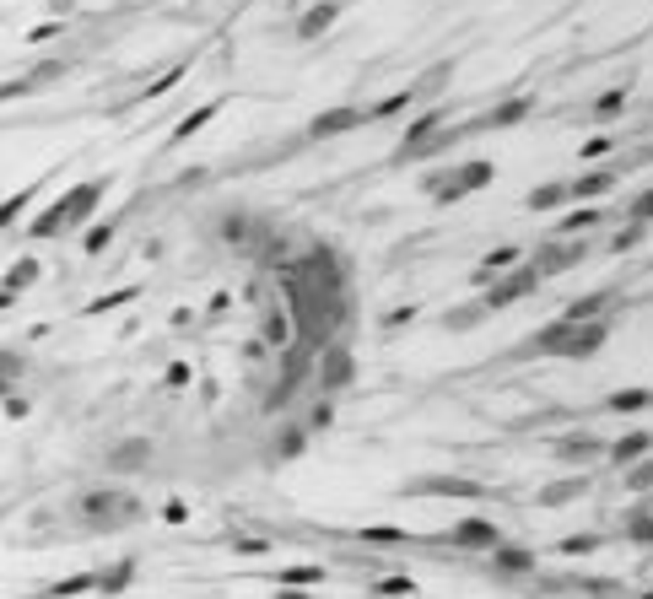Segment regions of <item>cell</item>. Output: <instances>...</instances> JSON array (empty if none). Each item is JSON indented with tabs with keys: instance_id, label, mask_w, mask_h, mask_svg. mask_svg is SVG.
<instances>
[{
	"instance_id": "6da1fadb",
	"label": "cell",
	"mask_w": 653,
	"mask_h": 599,
	"mask_svg": "<svg viewBox=\"0 0 653 599\" xmlns=\"http://www.w3.org/2000/svg\"><path fill=\"white\" fill-rule=\"evenodd\" d=\"M113 189V173H97V178H81L70 184L54 205H43L32 222H27V238H59V232H76V227H92L103 195Z\"/></svg>"
},
{
	"instance_id": "7a4b0ae2",
	"label": "cell",
	"mask_w": 653,
	"mask_h": 599,
	"mask_svg": "<svg viewBox=\"0 0 653 599\" xmlns=\"http://www.w3.org/2000/svg\"><path fill=\"white\" fill-rule=\"evenodd\" d=\"M76 513H81V524H86L92 535H119V530L141 524L151 508H146L135 492H124V486H92V492L76 497Z\"/></svg>"
},
{
	"instance_id": "3957f363",
	"label": "cell",
	"mask_w": 653,
	"mask_h": 599,
	"mask_svg": "<svg viewBox=\"0 0 653 599\" xmlns=\"http://www.w3.org/2000/svg\"><path fill=\"white\" fill-rule=\"evenodd\" d=\"M492 178H497V162L476 157V162H459V168H438V173H427V178H422V195H432L438 205H459L465 195H481Z\"/></svg>"
},
{
	"instance_id": "277c9868",
	"label": "cell",
	"mask_w": 653,
	"mask_h": 599,
	"mask_svg": "<svg viewBox=\"0 0 653 599\" xmlns=\"http://www.w3.org/2000/svg\"><path fill=\"white\" fill-rule=\"evenodd\" d=\"M357 378H362V368H357V351L346 346V340H330L319 357H313V395H346V389H357Z\"/></svg>"
},
{
	"instance_id": "5b68a950",
	"label": "cell",
	"mask_w": 653,
	"mask_h": 599,
	"mask_svg": "<svg viewBox=\"0 0 653 599\" xmlns=\"http://www.w3.org/2000/svg\"><path fill=\"white\" fill-rule=\"evenodd\" d=\"M540 270L524 259V265H513V270H503L492 286H481V303H486V313H503V308H513V303H524V297H535L540 292Z\"/></svg>"
},
{
	"instance_id": "8992f818",
	"label": "cell",
	"mask_w": 653,
	"mask_h": 599,
	"mask_svg": "<svg viewBox=\"0 0 653 599\" xmlns=\"http://www.w3.org/2000/svg\"><path fill=\"white\" fill-rule=\"evenodd\" d=\"M367 124V108H351V103H335V108H319L313 119H308V141L313 146H324V141H340L346 130H362Z\"/></svg>"
},
{
	"instance_id": "52a82bcc",
	"label": "cell",
	"mask_w": 653,
	"mask_h": 599,
	"mask_svg": "<svg viewBox=\"0 0 653 599\" xmlns=\"http://www.w3.org/2000/svg\"><path fill=\"white\" fill-rule=\"evenodd\" d=\"M584 254H589V243H584V238H546V243L530 254V265L551 281V276H562V270L584 265Z\"/></svg>"
},
{
	"instance_id": "ba28073f",
	"label": "cell",
	"mask_w": 653,
	"mask_h": 599,
	"mask_svg": "<svg viewBox=\"0 0 653 599\" xmlns=\"http://www.w3.org/2000/svg\"><path fill=\"white\" fill-rule=\"evenodd\" d=\"M405 497H454V503H481L486 486L470 481V476H422L405 486Z\"/></svg>"
},
{
	"instance_id": "9c48e42d",
	"label": "cell",
	"mask_w": 653,
	"mask_h": 599,
	"mask_svg": "<svg viewBox=\"0 0 653 599\" xmlns=\"http://www.w3.org/2000/svg\"><path fill=\"white\" fill-rule=\"evenodd\" d=\"M454 551H476V557H492L497 546H503V530L492 524V519H459L449 535H443Z\"/></svg>"
},
{
	"instance_id": "30bf717a",
	"label": "cell",
	"mask_w": 653,
	"mask_h": 599,
	"mask_svg": "<svg viewBox=\"0 0 653 599\" xmlns=\"http://www.w3.org/2000/svg\"><path fill=\"white\" fill-rule=\"evenodd\" d=\"M340 16H346V0H308L303 16H297V38H303V43H319Z\"/></svg>"
},
{
	"instance_id": "8fae6325",
	"label": "cell",
	"mask_w": 653,
	"mask_h": 599,
	"mask_svg": "<svg viewBox=\"0 0 653 599\" xmlns=\"http://www.w3.org/2000/svg\"><path fill=\"white\" fill-rule=\"evenodd\" d=\"M151 454H157L151 438H119V443L108 449V470H113V476H141V470L151 465Z\"/></svg>"
},
{
	"instance_id": "7c38bea8",
	"label": "cell",
	"mask_w": 653,
	"mask_h": 599,
	"mask_svg": "<svg viewBox=\"0 0 653 599\" xmlns=\"http://www.w3.org/2000/svg\"><path fill=\"white\" fill-rule=\"evenodd\" d=\"M616 168H594V173H578V178H567V205H594L600 195H611L616 189Z\"/></svg>"
},
{
	"instance_id": "4fadbf2b",
	"label": "cell",
	"mask_w": 653,
	"mask_h": 599,
	"mask_svg": "<svg viewBox=\"0 0 653 599\" xmlns=\"http://www.w3.org/2000/svg\"><path fill=\"white\" fill-rule=\"evenodd\" d=\"M524 259H530V254H524L519 243H503V249H492V254H481V265L470 270V281H476V286H492V281H497L503 270H513V265H524Z\"/></svg>"
},
{
	"instance_id": "5bb4252c",
	"label": "cell",
	"mask_w": 653,
	"mask_h": 599,
	"mask_svg": "<svg viewBox=\"0 0 653 599\" xmlns=\"http://www.w3.org/2000/svg\"><path fill=\"white\" fill-rule=\"evenodd\" d=\"M308 438H313V432H308L303 422H281L276 438H270V459H276V465H292L297 454H308Z\"/></svg>"
},
{
	"instance_id": "9a60e30c",
	"label": "cell",
	"mask_w": 653,
	"mask_h": 599,
	"mask_svg": "<svg viewBox=\"0 0 653 599\" xmlns=\"http://www.w3.org/2000/svg\"><path fill=\"white\" fill-rule=\"evenodd\" d=\"M653 454V432H621L611 449H605V459L616 465V470H632L638 459H648Z\"/></svg>"
},
{
	"instance_id": "2e32d148",
	"label": "cell",
	"mask_w": 653,
	"mask_h": 599,
	"mask_svg": "<svg viewBox=\"0 0 653 599\" xmlns=\"http://www.w3.org/2000/svg\"><path fill=\"white\" fill-rule=\"evenodd\" d=\"M265 346H270V351H292V346H297V324H292L286 303H270V308H265Z\"/></svg>"
},
{
	"instance_id": "e0dca14e",
	"label": "cell",
	"mask_w": 653,
	"mask_h": 599,
	"mask_svg": "<svg viewBox=\"0 0 653 599\" xmlns=\"http://www.w3.org/2000/svg\"><path fill=\"white\" fill-rule=\"evenodd\" d=\"M535 113V97L530 92H519V97H508V103H497L486 119H481V130H513V124H524Z\"/></svg>"
},
{
	"instance_id": "ac0fdd59",
	"label": "cell",
	"mask_w": 653,
	"mask_h": 599,
	"mask_svg": "<svg viewBox=\"0 0 653 599\" xmlns=\"http://www.w3.org/2000/svg\"><path fill=\"white\" fill-rule=\"evenodd\" d=\"M443 124H449V113H443V108H427V113H416V119H411V124L400 130L395 151H411V146H422V141H427V135H438ZM395 151H389V157H395Z\"/></svg>"
},
{
	"instance_id": "d6986e66",
	"label": "cell",
	"mask_w": 653,
	"mask_h": 599,
	"mask_svg": "<svg viewBox=\"0 0 653 599\" xmlns=\"http://www.w3.org/2000/svg\"><path fill=\"white\" fill-rule=\"evenodd\" d=\"M611 211L605 205H573V211H562V222L551 227V238H578V232H589V227H600Z\"/></svg>"
},
{
	"instance_id": "ffe728a7",
	"label": "cell",
	"mask_w": 653,
	"mask_h": 599,
	"mask_svg": "<svg viewBox=\"0 0 653 599\" xmlns=\"http://www.w3.org/2000/svg\"><path fill=\"white\" fill-rule=\"evenodd\" d=\"M38 281H43V259L38 254H16L5 265V276H0V286H11V292H32Z\"/></svg>"
},
{
	"instance_id": "44dd1931",
	"label": "cell",
	"mask_w": 653,
	"mask_h": 599,
	"mask_svg": "<svg viewBox=\"0 0 653 599\" xmlns=\"http://www.w3.org/2000/svg\"><path fill=\"white\" fill-rule=\"evenodd\" d=\"M43 184H49V173H38L32 184H22L16 195H5V200H0V232H5V227H16V216H22V211L43 195Z\"/></svg>"
},
{
	"instance_id": "7402d4cb",
	"label": "cell",
	"mask_w": 653,
	"mask_h": 599,
	"mask_svg": "<svg viewBox=\"0 0 653 599\" xmlns=\"http://www.w3.org/2000/svg\"><path fill=\"white\" fill-rule=\"evenodd\" d=\"M416 108V86H400V92H389V97H378L373 108H367V124H384V119H405Z\"/></svg>"
},
{
	"instance_id": "603a6c76",
	"label": "cell",
	"mask_w": 653,
	"mask_h": 599,
	"mask_svg": "<svg viewBox=\"0 0 653 599\" xmlns=\"http://www.w3.org/2000/svg\"><path fill=\"white\" fill-rule=\"evenodd\" d=\"M524 211H535V216H546V211H567V178H551V184L530 189V195H524Z\"/></svg>"
},
{
	"instance_id": "cb8c5ba5",
	"label": "cell",
	"mask_w": 653,
	"mask_h": 599,
	"mask_svg": "<svg viewBox=\"0 0 653 599\" xmlns=\"http://www.w3.org/2000/svg\"><path fill=\"white\" fill-rule=\"evenodd\" d=\"M97 584H103V567H92V573H70V578H59V584H49L38 599H76V594H97Z\"/></svg>"
},
{
	"instance_id": "d4e9b609",
	"label": "cell",
	"mask_w": 653,
	"mask_h": 599,
	"mask_svg": "<svg viewBox=\"0 0 653 599\" xmlns=\"http://www.w3.org/2000/svg\"><path fill=\"white\" fill-rule=\"evenodd\" d=\"M605 411H611V416H638V411H653V389H643V384L616 389V395H605Z\"/></svg>"
},
{
	"instance_id": "484cf974",
	"label": "cell",
	"mask_w": 653,
	"mask_h": 599,
	"mask_svg": "<svg viewBox=\"0 0 653 599\" xmlns=\"http://www.w3.org/2000/svg\"><path fill=\"white\" fill-rule=\"evenodd\" d=\"M486 562H492L503 578H519V573H530V567H535V551H530V546H497Z\"/></svg>"
},
{
	"instance_id": "4316f807",
	"label": "cell",
	"mask_w": 653,
	"mask_h": 599,
	"mask_svg": "<svg viewBox=\"0 0 653 599\" xmlns=\"http://www.w3.org/2000/svg\"><path fill=\"white\" fill-rule=\"evenodd\" d=\"M216 113H222V103H200V108H195L189 119H178V124H173L168 146H184V141H195V135H200V130H205V124H211Z\"/></svg>"
},
{
	"instance_id": "83f0119b",
	"label": "cell",
	"mask_w": 653,
	"mask_h": 599,
	"mask_svg": "<svg viewBox=\"0 0 653 599\" xmlns=\"http://www.w3.org/2000/svg\"><path fill=\"white\" fill-rule=\"evenodd\" d=\"M113 232H119V216H103V222H92V227L81 232V254H86V259H97V254H108V243H113Z\"/></svg>"
},
{
	"instance_id": "f1b7e54d",
	"label": "cell",
	"mask_w": 653,
	"mask_h": 599,
	"mask_svg": "<svg viewBox=\"0 0 653 599\" xmlns=\"http://www.w3.org/2000/svg\"><path fill=\"white\" fill-rule=\"evenodd\" d=\"M589 492V481L584 476H567V481H551L546 492H540V508H562V503H578Z\"/></svg>"
},
{
	"instance_id": "f546056e",
	"label": "cell",
	"mask_w": 653,
	"mask_h": 599,
	"mask_svg": "<svg viewBox=\"0 0 653 599\" xmlns=\"http://www.w3.org/2000/svg\"><path fill=\"white\" fill-rule=\"evenodd\" d=\"M324 584V567L319 562H308V567H281L276 573V589H319Z\"/></svg>"
},
{
	"instance_id": "4dcf8cb0",
	"label": "cell",
	"mask_w": 653,
	"mask_h": 599,
	"mask_svg": "<svg viewBox=\"0 0 653 599\" xmlns=\"http://www.w3.org/2000/svg\"><path fill=\"white\" fill-rule=\"evenodd\" d=\"M135 297H141V286H119V292H103V297H92L81 313H86V319H103V313H113V308H124V303H135Z\"/></svg>"
},
{
	"instance_id": "1f68e13d",
	"label": "cell",
	"mask_w": 653,
	"mask_h": 599,
	"mask_svg": "<svg viewBox=\"0 0 653 599\" xmlns=\"http://www.w3.org/2000/svg\"><path fill=\"white\" fill-rule=\"evenodd\" d=\"M130 584H135V557H124V562H113V567H103L97 594H124Z\"/></svg>"
},
{
	"instance_id": "d6a6232c",
	"label": "cell",
	"mask_w": 653,
	"mask_h": 599,
	"mask_svg": "<svg viewBox=\"0 0 653 599\" xmlns=\"http://www.w3.org/2000/svg\"><path fill=\"white\" fill-rule=\"evenodd\" d=\"M184 76H189V65H173V70H162L151 86H141L135 92V103H151V97H162V92H173V86H184Z\"/></svg>"
},
{
	"instance_id": "836d02e7",
	"label": "cell",
	"mask_w": 653,
	"mask_h": 599,
	"mask_svg": "<svg viewBox=\"0 0 653 599\" xmlns=\"http://www.w3.org/2000/svg\"><path fill=\"white\" fill-rule=\"evenodd\" d=\"M303 427H308L313 438H324V432L335 427V400H330V395H313V411H308V422H303Z\"/></svg>"
},
{
	"instance_id": "e575fe53",
	"label": "cell",
	"mask_w": 653,
	"mask_h": 599,
	"mask_svg": "<svg viewBox=\"0 0 653 599\" xmlns=\"http://www.w3.org/2000/svg\"><path fill=\"white\" fill-rule=\"evenodd\" d=\"M481 319H492V313H486V303L476 297V303H465V308L443 313V330H470V324H481Z\"/></svg>"
},
{
	"instance_id": "d590c367",
	"label": "cell",
	"mask_w": 653,
	"mask_h": 599,
	"mask_svg": "<svg viewBox=\"0 0 653 599\" xmlns=\"http://www.w3.org/2000/svg\"><path fill=\"white\" fill-rule=\"evenodd\" d=\"M551 454H557V459H589V454H605V449H600V443H589V438H557V443H551Z\"/></svg>"
},
{
	"instance_id": "8d00e7d4",
	"label": "cell",
	"mask_w": 653,
	"mask_h": 599,
	"mask_svg": "<svg viewBox=\"0 0 653 599\" xmlns=\"http://www.w3.org/2000/svg\"><path fill=\"white\" fill-rule=\"evenodd\" d=\"M362 540H367V546H405V530H400V524H367Z\"/></svg>"
},
{
	"instance_id": "74e56055",
	"label": "cell",
	"mask_w": 653,
	"mask_h": 599,
	"mask_svg": "<svg viewBox=\"0 0 653 599\" xmlns=\"http://www.w3.org/2000/svg\"><path fill=\"white\" fill-rule=\"evenodd\" d=\"M0 411H5V422H27V416H32V400H27L22 389H11V395L0 400Z\"/></svg>"
},
{
	"instance_id": "f35d334b",
	"label": "cell",
	"mask_w": 653,
	"mask_h": 599,
	"mask_svg": "<svg viewBox=\"0 0 653 599\" xmlns=\"http://www.w3.org/2000/svg\"><path fill=\"white\" fill-rule=\"evenodd\" d=\"M22 373H27V357H22L16 346H0V378H11V384H16Z\"/></svg>"
},
{
	"instance_id": "ab89813d",
	"label": "cell",
	"mask_w": 653,
	"mask_h": 599,
	"mask_svg": "<svg viewBox=\"0 0 653 599\" xmlns=\"http://www.w3.org/2000/svg\"><path fill=\"white\" fill-rule=\"evenodd\" d=\"M627 486H632V492H653V454H648V459H638V465L627 470Z\"/></svg>"
},
{
	"instance_id": "60d3db41",
	"label": "cell",
	"mask_w": 653,
	"mask_h": 599,
	"mask_svg": "<svg viewBox=\"0 0 653 599\" xmlns=\"http://www.w3.org/2000/svg\"><path fill=\"white\" fill-rule=\"evenodd\" d=\"M621 108H627V86H616V92H605V97L594 103V113H600V119H616Z\"/></svg>"
},
{
	"instance_id": "b9f144b4",
	"label": "cell",
	"mask_w": 653,
	"mask_h": 599,
	"mask_svg": "<svg viewBox=\"0 0 653 599\" xmlns=\"http://www.w3.org/2000/svg\"><path fill=\"white\" fill-rule=\"evenodd\" d=\"M643 232H648V227H643V222H627V227H621V232H616V238H611V254H627V249H632V243H638V238H643Z\"/></svg>"
},
{
	"instance_id": "7bdbcfd3",
	"label": "cell",
	"mask_w": 653,
	"mask_h": 599,
	"mask_svg": "<svg viewBox=\"0 0 653 599\" xmlns=\"http://www.w3.org/2000/svg\"><path fill=\"white\" fill-rule=\"evenodd\" d=\"M162 384H168V389H189V384H195V368H189V362H173V368L162 373Z\"/></svg>"
},
{
	"instance_id": "ee69618b",
	"label": "cell",
	"mask_w": 653,
	"mask_h": 599,
	"mask_svg": "<svg viewBox=\"0 0 653 599\" xmlns=\"http://www.w3.org/2000/svg\"><path fill=\"white\" fill-rule=\"evenodd\" d=\"M411 594H416V589H411V578H395V573H389V578L378 584V599H411Z\"/></svg>"
},
{
	"instance_id": "f6af8a7d",
	"label": "cell",
	"mask_w": 653,
	"mask_h": 599,
	"mask_svg": "<svg viewBox=\"0 0 653 599\" xmlns=\"http://www.w3.org/2000/svg\"><path fill=\"white\" fill-rule=\"evenodd\" d=\"M627 222H643V227L653 222V189H643V195H638V200L627 205Z\"/></svg>"
},
{
	"instance_id": "bcb514c9",
	"label": "cell",
	"mask_w": 653,
	"mask_h": 599,
	"mask_svg": "<svg viewBox=\"0 0 653 599\" xmlns=\"http://www.w3.org/2000/svg\"><path fill=\"white\" fill-rule=\"evenodd\" d=\"M594 546H600V535H573V540H562L557 551H562V557H584V551H594Z\"/></svg>"
},
{
	"instance_id": "7dc6e473",
	"label": "cell",
	"mask_w": 653,
	"mask_h": 599,
	"mask_svg": "<svg viewBox=\"0 0 653 599\" xmlns=\"http://www.w3.org/2000/svg\"><path fill=\"white\" fill-rule=\"evenodd\" d=\"M416 313H422V308H416V303H405V308H389V319H384V324H389V330H405Z\"/></svg>"
},
{
	"instance_id": "c3c4849f",
	"label": "cell",
	"mask_w": 653,
	"mask_h": 599,
	"mask_svg": "<svg viewBox=\"0 0 653 599\" xmlns=\"http://www.w3.org/2000/svg\"><path fill=\"white\" fill-rule=\"evenodd\" d=\"M611 146H616V141H611V135H594V141H584V157H605V151H611Z\"/></svg>"
},
{
	"instance_id": "681fc988",
	"label": "cell",
	"mask_w": 653,
	"mask_h": 599,
	"mask_svg": "<svg viewBox=\"0 0 653 599\" xmlns=\"http://www.w3.org/2000/svg\"><path fill=\"white\" fill-rule=\"evenodd\" d=\"M184 519H189V508H184V503H168V508H162V524H184Z\"/></svg>"
},
{
	"instance_id": "f907efd6",
	"label": "cell",
	"mask_w": 653,
	"mask_h": 599,
	"mask_svg": "<svg viewBox=\"0 0 653 599\" xmlns=\"http://www.w3.org/2000/svg\"><path fill=\"white\" fill-rule=\"evenodd\" d=\"M54 32H59V22H43V27L27 32V43H43V38H54Z\"/></svg>"
},
{
	"instance_id": "816d5d0a",
	"label": "cell",
	"mask_w": 653,
	"mask_h": 599,
	"mask_svg": "<svg viewBox=\"0 0 653 599\" xmlns=\"http://www.w3.org/2000/svg\"><path fill=\"white\" fill-rule=\"evenodd\" d=\"M43 5H49L54 16H70V11H76V0H43Z\"/></svg>"
},
{
	"instance_id": "f5cc1de1",
	"label": "cell",
	"mask_w": 653,
	"mask_h": 599,
	"mask_svg": "<svg viewBox=\"0 0 653 599\" xmlns=\"http://www.w3.org/2000/svg\"><path fill=\"white\" fill-rule=\"evenodd\" d=\"M16 297H22V292H11V286H0V313H11V308H16Z\"/></svg>"
},
{
	"instance_id": "db71d44e",
	"label": "cell",
	"mask_w": 653,
	"mask_h": 599,
	"mask_svg": "<svg viewBox=\"0 0 653 599\" xmlns=\"http://www.w3.org/2000/svg\"><path fill=\"white\" fill-rule=\"evenodd\" d=\"M270 599H313V589H276Z\"/></svg>"
},
{
	"instance_id": "11a10c76",
	"label": "cell",
	"mask_w": 653,
	"mask_h": 599,
	"mask_svg": "<svg viewBox=\"0 0 653 599\" xmlns=\"http://www.w3.org/2000/svg\"><path fill=\"white\" fill-rule=\"evenodd\" d=\"M11 389H16V384H11V378H0V400H5V395H11Z\"/></svg>"
},
{
	"instance_id": "9f6ffc18",
	"label": "cell",
	"mask_w": 653,
	"mask_h": 599,
	"mask_svg": "<svg viewBox=\"0 0 653 599\" xmlns=\"http://www.w3.org/2000/svg\"><path fill=\"white\" fill-rule=\"evenodd\" d=\"M643 508H648V513H653V492H648V503H643Z\"/></svg>"
}]
</instances>
